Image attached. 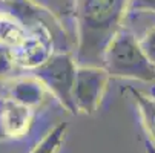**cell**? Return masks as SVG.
I'll use <instances>...</instances> for the list:
<instances>
[{
  "mask_svg": "<svg viewBox=\"0 0 155 153\" xmlns=\"http://www.w3.org/2000/svg\"><path fill=\"white\" fill-rule=\"evenodd\" d=\"M132 0H77L78 66H101L107 46L123 29Z\"/></svg>",
  "mask_w": 155,
  "mask_h": 153,
  "instance_id": "cell-1",
  "label": "cell"
},
{
  "mask_svg": "<svg viewBox=\"0 0 155 153\" xmlns=\"http://www.w3.org/2000/svg\"><path fill=\"white\" fill-rule=\"evenodd\" d=\"M103 68L109 77L155 83V66L146 57L140 40L127 29H121L110 41L104 54Z\"/></svg>",
  "mask_w": 155,
  "mask_h": 153,
  "instance_id": "cell-2",
  "label": "cell"
},
{
  "mask_svg": "<svg viewBox=\"0 0 155 153\" xmlns=\"http://www.w3.org/2000/svg\"><path fill=\"white\" fill-rule=\"evenodd\" d=\"M77 61L69 54H55L35 68V78L55 95V98L68 109L77 112L74 104V84L77 75Z\"/></svg>",
  "mask_w": 155,
  "mask_h": 153,
  "instance_id": "cell-3",
  "label": "cell"
},
{
  "mask_svg": "<svg viewBox=\"0 0 155 153\" xmlns=\"http://www.w3.org/2000/svg\"><path fill=\"white\" fill-rule=\"evenodd\" d=\"M109 74L101 66H78L74 84V104L75 110L92 115L97 112L103 101L107 87Z\"/></svg>",
  "mask_w": 155,
  "mask_h": 153,
  "instance_id": "cell-4",
  "label": "cell"
},
{
  "mask_svg": "<svg viewBox=\"0 0 155 153\" xmlns=\"http://www.w3.org/2000/svg\"><path fill=\"white\" fill-rule=\"evenodd\" d=\"M31 124V109L11 98L0 101V126L9 136H21Z\"/></svg>",
  "mask_w": 155,
  "mask_h": 153,
  "instance_id": "cell-5",
  "label": "cell"
},
{
  "mask_svg": "<svg viewBox=\"0 0 155 153\" xmlns=\"http://www.w3.org/2000/svg\"><path fill=\"white\" fill-rule=\"evenodd\" d=\"M43 86L35 77L34 78H20L11 87V100L23 104L26 107L38 106L43 100Z\"/></svg>",
  "mask_w": 155,
  "mask_h": 153,
  "instance_id": "cell-6",
  "label": "cell"
},
{
  "mask_svg": "<svg viewBox=\"0 0 155 153\" xmlns=\"http://www.w3.org/2000/svg\"><path fill=\"white\" fill-rule=\"evenodd\" d=\"M66 135V124H57L52 130L43 136V139L29 153H57Z\"/></svg>",
  "mask_w": 155,
  "mask_h": 153,
  "instance_id": "cell-7",
  "label": "cell"
},
{
  "mask_svg": "<svg viewBox=\"0 0 155 153\" xmlns=\"http://www.w3.org/2000/svg\"><path fill=\"white\" fill-rule=\"evenodd\" d=\"M140 45L149 61L155 66V26L146 31V34L140 38Z\"/></svg>",
  "mask_w": 155,
  "mask_h": 153,
  "instance_id": "cell-8",
  "label": "cell"
},
{
  "mask_svg": "<svg viewBox=\"0 0 155 153\" xmlns=\"http://www.w3.org/2000/svg\"><path fill=\"white\" fill-rule=\"evenodd\" d=\"M11 63H12V57H11L8 48L0 45V75L6 74L11 69Z\"/></svg>",
  "mask_w": 155,
  "mask_h": 153,
  "instance_id": "cell-9",
  "label": "cell"
},
{
  "mask_svg": "<svg viewBox=\"0 0 155 153\" xmlns=\"http://www.w3.org/2000/svg\"><path fill=\"white\" fill-rule=\"evenodd\" d=\"M130 11H146L155 14V0H132Z\"/></svg>",
  "mask_w": 155,
  "mask_h": 153,
  "instance_id": "cell-10",
  "label": "cell"
},
{
  "mask_svg": "<svg viewBox=\"0 0 155 153\" xmlns=\"http://www.w3.org/2000/svg\"><path fill=\"white\" fill-rule=\"evenodd\" d=\"M0 132H2V126H0Z\"/></svg>",
  "mask_w": 155,
  "mask_h": 153,
  "instance_id": "cell-11",
  "label": "cell"
}]
</instances>
